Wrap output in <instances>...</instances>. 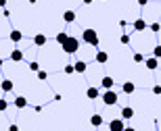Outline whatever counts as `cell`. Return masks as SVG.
<instances>
[{"instance_id":"1","label":"cell","mask_w":161,"mask_h":131,"mask_svg":"<svg viewBox=\"0 0 161 131\" xmlns=\"http://www.w3.org/2000/svg\"><path fill=\"white\" fill-rule=\"evenodd\" d=\"M61 48H63V52H65V54H75L80 50V40H78V38H73V36H69Z\"/></svg>"},{"instance_id":"2","label":"cell","mask_w":161,"mask_h":131,"mask_svg":"<svg viewBox=\"0 0 161 131\" xmlns=\"http://www.w3.org/2000/svg\"><path fill=\"white\" fill-rule=\"evenodd\" d=\"M82 40L88 44V46H98V33H96V29H92V27L82 31Z\"/></svg>"},{"instance_id":"3","label":"cell","mask_w":161,"mask_h":131,"mask_svg":"<svg viewBox=\"0 0 161 131\" xmlns=\"http://www.w3.org/2000/svg\"><path fill=\"white\" fill-rule=\"evenodd\" d=\"M101 100L105 106H115L117 104V92H113V89H105L101 96Z\"/></svg>"},{"instance_id":"4","label":"cell","mask_w":161,"mask_h":131,"mask_svg":"<svg viewBox=\"0 0 161 131\" xmlns=\"http://www.w3.org/2000/svg\"><path fill=\"white\" fill-rule=\"evenodd\" d=\"M124 129H125L124 119H113L109 123V131H124Z\"/></svg>"},{"instance_id":"5","label":"cell","mask_w":161,"mask_h":131,"mask_svg":"<svg viewBox=\"0 0 161 131\" xmlns=\"http://www.w3.org/2000/svg\"><path fill=\"white\" fill-rule=\"evenodd\" d=\"M121 119H124V121L134 119V108H132V106H124V108H121Z\"/></svg>"},{"instance_id":"6","label":"cell","mask_w":161,"mask_h":131,"mask_svg":"<svg viewBox=\"0 0 161 131\" xmlns=\"http://www.w3.org/2000/svg\"><path fill=\"white\" fill-rule=\"evenodd\" d=\"M113 85H115L113 77H109V75H107V77L101 79V88H103V89H113Z\"/></svg>"},{"instance_id":"7","label":"cell","mask_w":161,"mask_h":131,"mask_svg":"<svg viewBox=\"0 0 161 131\" xmlns=\"http://www.w3.org/2000/svg\"><path fill=\"white\" fill-rule=\"evenodd\" d=\"M94 60L98 63V65H105V63L109 60V54L105 52V50H98V52H96V56H94Z\"/></svg>"},{"instance_id":"8","label":"cell","mask_w":161,"mask_h":131,"mask_svg":"<svg viewBox=\"0 0 161 131\" xmlns=\"http://www.w3.org/2000/svg\"><path fill=\"white\" fill-rule=\"evenodd\" d=\"M98 96H101V89L98 88H88L86 89V98H88V100H96Z\"/></svg>"},{"instance_id":"9","label":"cell","mask_w":161,"mask_h":131,"mask_svg":"<svg viewBox=\"0 0 161 131\" xmlns=\"http://www.w3.org/2000/svg\"><path fill=\"white\" fill-rule=\"evenodd\" d=\"M144 65H147V69H149V71H155L157 67H159V60L151 56V58H144Z\"/></svg>"},{"instance_id":"10","label":"cell","mask_w":161,"mask_h":131,"mask_svg":"<svg viewBox=\"0 0 161 131\" xmlns=\"http://www.w3.org/2000/svg\"><path fill=\"white\" fill-rule=\"evenodd\" d=\"M8 38H11V42L17 44V42H21V40H23V33H21L19 29H13L11 33H8Z\"/></svg>"},{"instance_id":"11","label":"cell","mask_w":161,"mask_h":131,"mask_svg":"<svg viewBox=\"0 0 161 131\" xmlns=\"http://www.w3.org/2000/svg\"><path fill=\"white\" fill-rule=\"evenodd\" d=\"M103 121H105V119H103V114H92V117H90V125H92V127H101Z\"/></svg>"},{"instance_id":"12","label":"cell","mask_w":161,"mask_h":131,"mask_svg":"<svg viewBox=\"0 0 161 131\" xmlns=\"http://www.w3.org/2000/svg\"><path fill=\"white\" fill-rule=\"evenodd\" d=\"M13 88H15V85H13L11 79H2V81H0V89H2V92H13Z\"/></svg>"},{"instance_id":"13","label":"cell","mask_w":161,"mask_h":131,"mask_svg":"<svg viewBox=\"0 0 161 131\" xmlns=\"http://www.w3.org/2000/svg\"><path fill=\"white\" fill-rule=\"evenodd\" d=\"M86 69H88L86 60H78V63L73 65V71H75V73H86Z\"/></svg>"},{"instance_id":"14","label":"cell","mask_w":161,"mask_h":131,"mask_svg":"<svg viewBox=\"0 0 161 131\" xmlns=\"http://www.w3.org/2000/svg\"><path fill=\"white\" fill-rule=\"evenodd\" d=\"M134 89H136V85L132 83V81H125V83L121 85V92H124V94H128V96L134 94Z\"/></svg>"},{"instance_id":"15","label":"cell","mask_w":161,"mask_h":131,"mask_svg":"<svg viewBox=\"0 0 161 131\" xmlns=\"http://www.w3.org/2000/svg\"><path fill=\"white\" fill-rule=\"evenodd\" d=\"M46 42H48V40H46V36H44V33H38V36H34V44H36L38 48H42Z\"/></svg>"},{"instance_id":"16","label":"cell","mask_w":161,"mask_h":131,"mask_svg":"<svg viewBox=\"0 0 161 131\" xmlns=\"http://www.w3.org/2000/svg\"><path fill=\"white\" fill-rule=\"evenodd\" d=\"M11 60H13V63H21V60H23V52L15 48V50L11 52Z\"/></svg>"},{"instance_id":"17","label":"cell","mask_w":161,"mask_h":131,"mask_svg":"<svg viewBox=\"0 0 161 131\" xmlns=\"http://www.w3.org/2000/svg\"><path fill=\"white\" fill-rule=\"evenodd\" d=\"M63 21L65 23H73L75 21V11H65L63 13Z\"/></svg>"},{"instance_id":"18","label":"cell","mask_w":161,"mask_h":131,"mask_svg":"<svg viewBox=\"0 0 161 131\" xmlns=\"http://www.w3.org/2000/svg\"><path fill=\"white\" fill-rule=\"evenodd\" d=\"M147 29V21L144 19H136L134 21V31H144Z\"/></svg>"},{"instance_id":"19","label":"cell","mask_w":161,"mask_h":131,"mask_svg":"<svg viewBox=\"0 0 161 131\" xmlns=\"http://www.w3.org/2000/svg\"><path fill=\"white\" fill-rule=\"evenodd\" d=\"M15 106H17L19 110H21V108H25V106H27V100H25L23 96H17V98H15Z\"/></svg>"},{"instance_id":"20","label":"cell","mask_w":161,"mask_h":131,"mask_svg":"<svg viewBox=\"0 0 161 131\" xmlns=\"http://www.w3.org/2000/svg\"><path fill=\"white\" fill-rule=\"evenodd\" d=\"M67 38H69V36H67L65 31H61V33H57V44H61V46H63V44H65V40H67Z\"/></svg>"},{"instance_id":"21","label":"cell","mask_w":161,"mask_h":131,"mask_svg":"<svg viewBox=\"0 0 161 131\" xmlns=\"http://www.w3.org/2000/svg\"><path fill=\"white\" fill-rule=\"evenodd\" d=\"M153 58H157V60L161 58V44H159V46H155V48H153Z\"/></svg>"},{"instance_id":"22","label":"cell","mask_w":161,"mask_h":131,"mask_svg":"<svg viewBox=\"0 0 161 131\" xmlns=\"http://www.w3.org/2000/svg\"><path fill=\"white\" fill-rule=\"evenodd\" d=\"M36 75H38V79H40V81H46V79H48V73L46 71H38Z\"/></svg>"},{"instance_id":"23","label":"cell","mask_w":161,"mask_h":131,"mask_svg":"<svg viewBox=\"0 0 161 131\" xmlns=\"http://www.w3.org/2000/svg\"><path fill=\"white\" fill-rule=\"evenodd\" d=\"M6 108H8V102H6L4 98H0V113H4Z\"/></svg>"},{"instance_id":"24","label":"cell","mask_w":161,"mask_h":131,"mask_svg":"<svg viewBox=\"0 0 161 131\" xmlns=\"http://www.w3.org/2000/svg\"><path fill=\"white\" fill-rule=\"evenodd\" d=\"M119 42L124 44V46H128V44H130V36H128V33H124V36L119 38Z\"/></svg>"},{"instance_id":"25","label":"cell","mask_w":161,"mask_h":131,"mask_svg":"<svg viewBox=\"0 0 161 131\" xmlns=\"http://www.w3.org/2000/svg\"><path fill=\"white\" fill-rule=\"evenodd\" d=\"M30 69H31V71H40V65H38V63H36V60H31V63H30Z\"/></svg>"},{"instance_id":"26","label":"cell","mask_w":161,"mask_h":131,"mask_svg":"<svg viewBox=\"0 0 161 131\" xmlns=\"http://www.w3.org/2000/svg\"><path fill=\"white\" fill-rule=\"evenodd\" d=\"M134 63H144V56L140 52H136V54H134Z\"/></svg>"},{"instance_id":"27","label":"cell","mask_w":161,"mask_h":131,"mask_svg":"<svg viewBox=\"0 0 161 131\" xmlns=\"http://www.w3.org/2000/svg\"><path fill=\"white\" fill-rule=\"evenodd\" d=\"M65 73L67 75H73V73H75L73 71V65H65Z\"/></svg>"},{"instance_id":"28","label":"cell","mask_w":161,"mask_h":131,"mask_svg":"<svg viewBox=\"0 0 161 131\" xmlns=\"http://www.w3.org/2000/svg\"><path fill=\"white\" fill-rule=\"evenodd\" d=\"M159 29H161V25H159V23H151V31H155V33H157Z\"/></svg>"},{"instance_id":"29","label":"cell","mask_w":161,"mask_h":131,"mask_svg":"<svg viewBox=\"0 0 161 131\" xmlns=\"http://www.w3.org/2000/svg\"><path fill=\"white\" fill-rule=\"evenodd\" d=\"M153 94H155V96L161 94V85H155V88H153Z\"/></svg>"},{"instance_id":"30","label":"cell","mask_w":161,"mask_h":131,"mask_svg":"<svg viewBox=\"0 0 161 131\" xmlns=\"http://www.w3.org/2000/svg\"><path fill=\"white\" fill-rule=\"evenodd\" d=\"M8 131H19V127L17 125H11V127H8Z\"/></svg>"},{"instance_id":"31","label":"cell","mask_w":161,"mask_h":131,"mask_svg":"<svg viewBox=\"0 0 161 131\" xmlns=\"http://www.w3.org/2000/svg\"><path fill=\"white\" fill-rule=\"evenodd\" d=\"M147 2H149V0H138V4H140V6H147Z\"/></svg>"},{"instance_id":"32","label":"cell","mask_w":161,"mask_h":131,"mask_svg":"<svg viewBox=\"0 0 161 131\" xmlns=\"http://www.w3.org/2000/svg\"><path fill=\"white\" fill-rule=\"evenodd\" d=\"M0 6H2V8H4V6H6V0H0Z\"/></svg>"},{"instance_id":"33","label":"cell","mask_w":161,"mask_h":131,"mask_svg":"<svg viewBox=\"0 0 161 131\" xmlns=\"http://www.w3.org/2000/svg\"><path fill=\"white\" fill-rule=\"evenodd\" d=\"M124 131H136V129H134V127H125Z\"/></svg>"},{"instance_id":"34","label":"cell","mask_w":161,"mask_h":131,"mask_svg":"<svg viewBox=\"0 0 161 131\" xmlns=\"http://www.w3.org/2000/svg\"><path fill=\"white\" fill-rule=\"evenodd\" d=\"M84 4H92V0H84Z\"/></svg>"},{"instance_id":"35","label":"cell","mask_w":161,"mask_h":131,"mask_svg":"<svg viewBox=\"0 0 161 131\" xmlns=\"http://www.w3.org/2000/svg\"><path fill=\"white\" fill-rule=\"evenodd\" d=\"M2 65H4V60H2V58H0V69H2Z\"/></svg>"}]
</instances>
